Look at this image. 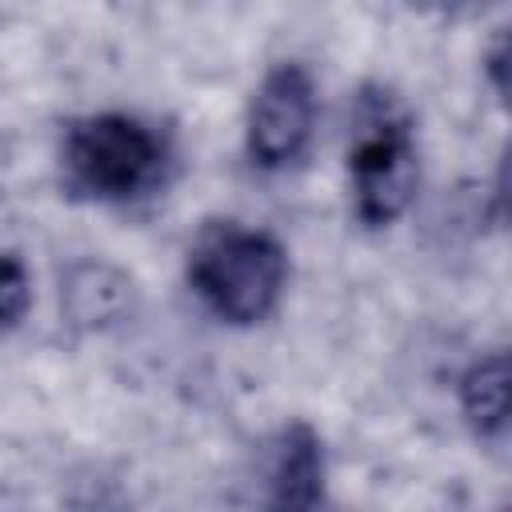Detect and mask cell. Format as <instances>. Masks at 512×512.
<instances>
[{
	"label": "cell",
	"instance_id": "obj_4",
	"mask_svg": "<svg viewBox=\"0 0 512 512\" xmlns=\"http://www.w3.org/2000/svg\"><path fill=\"white\" fill-rule=\"evenodd\" d=\"M356 184V212L364 224H392L416 192V152L400 120H376L348 156Z\"/></svg>",
	"mask_w": 512,
	"mask_h": 512
},
{
	"label": "cell",
	"instance_id": "obj_6",
	"mask_svg": "<svg viewBox=\"0 0 512 512\" xmlns=\"http://www.w3.org/2000/svg\"><path fill=\"white\" fill-rule=\"evenodd\" d=\"M460 408L480 436L504 432V424H508V356L504 352H492L464 372Z\"/></svg>",
	"mask_w": 512,
	"mask_h": 512
},
{
	"label": "cell",
	"instance_id": "obj_2",
	"mask_svg": "<svg viewBox=\"0 0 512 512\" xmlns=\"http://www.w3.org/2000/svg\"><path fill=\"white\" fill-rule=\"evenodd\" d=\"M160 140L132 116H92L68 132V180L100 200H124L148 188L160 172Z\"/></svg>",
	"mask_w": 512,
	"mask_h": 512
},
{
	"label": "cell",
	"instance_id": "obj_8",
	"mask_svg": "<svg viewBox=\"0 0 512 512\" xmlns=\"http://www.w3.org/2000/svg\"><path fill=\"white\" fill-rule=\"evenodd\" d=\"M504 64H508V44L500 40L496 52H492V76H496V88H500V92H508V84H504Z\"/></svg>",
	"mask_w": 512,
	"mask_h": 512
},
{
	"label": "cell",
	"instance_id": "obj_1",
	"mask_svg": "<svg viewBox=\"0 0 512 512\" xmlns=\"http://www.w3.org/2000/svg\"><path fill=\"white\" fill-rule=\"evenodd\" d=\"M188 276L220 320L256 324L276 308L284 292L288 256L268 232L220 224L200 236Z\"/></svg>",
	"mask_w": 512,
	"mask_h": 512
},
{
	"label": "cell",
	"instance_id": "obj_7",
	"mask_svg": "<svg viewBox=\"0 0 512 512\" xmlns=\"http://www.w3.org/2000/svg\"><path fill=\"white\" fill-rule=\"evenodd\" d=\"M32 300V280L20 256H0V328H12Z\"/></svg>",
	"mask_w": 512,
	"mask_h": 512
},
{
	"label": "cell",
	"instance_id": "obj_5",
	"mask_svg": "<svg viewBox=\"0 0 512 512\" xmlns=\"http://www.w3.org/2000/svg\"><path fill=\"white\" fill-rule=\"evenodd\" d=\"M324 492V452L308 424L284 428L268 464L260 512H316Z\"/></svg>",
	"mask_w": 512,
	"mask_h": 512
},
{
	"label": "cell",
	"instance_id": "obj_3",
	"mask_svg": "<svg viewBox=\"0 0 512 512\" xmlns=\"http://www.w3.org/2000/svg\"><path fill=\"white\" fill-rule=\"evenodd\" d=\"M316 120V84L300 64H276L252 96L248 112V152L260 168L292 164Z\"/></svg>",
	"mask_w": 512,
	"mask_h": 512
}]
</instances>
